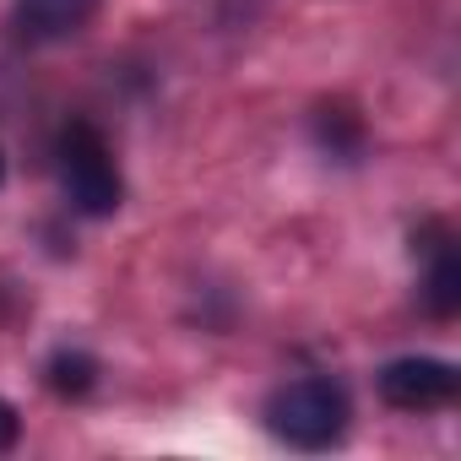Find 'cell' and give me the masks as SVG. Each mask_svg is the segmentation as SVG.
<instances>
[{"label":"cell","mask_w":461,"mask_h":461,"mask_svg":"<svg viewBox=\"0 0 461 461\" xmlns=\"http://www.w3.org/2000/svg\"><path fill=\"white\" fill-rule=\"evenodd\" d=\"M0 179H6V158H0Z\"/></svg>","instance_id":"9c48e42d"},{"label":"cell","mask_w":461,"mask_h":461,"mask_svg":"<svg viewBox=\"0 0 461 461\" xmlns=\"http://www.w3.org/2000/svg\"><path fill=\"white\" fill-rule=\"evenodd\" d=\"M55 174H60L66 201H71L82 217H114L120 201H125L120 163H114L104 131L87 125V120H71V125L55 136Z\"/></svg>","instance_id":"6da1fadb"},{"label":"cell","mask_w":461,"mask_h":461,"mask_svg":"<svg viewBox=\"0 0 461 461\" xmlns=\"http://www.w3.org/2000/svg\"><path fill=\"white\" fill-rule=\"evenodd\" d=\"M348 391L326 375H304V380H288L267 396V429L299 450H326L342 439L348 429Z\"/></svg>","instance_id":"7a4b0ae2"},{"label":"cell","mask_w":461,"mask_h":461,"mask_svg":"<svg viewBox=\"0 0 461 461\" xmlns=\"http://www.w3.org/2000/svg\"><path fill=\"white\" fill-rule=\"evenodd\" d=\"M44 375H50V391H60V396H87V391L98 385V358L82 353V348H60Z\"/></svg>","instance_id":"52a82bcc"},{"label":"cell","mask_w":461,"mask_h":461,"mask_svg":"<svg viewBox=\"0 0 461 461\" xmlns=\"http://www.w3.org/2000/svg\"><path fill=\"white\" fill-rule=\"evenodd\" d=\"M310 131H315V147H321L326 158H337V163H358L364 147H369L364 120H358L348 104H321L315 120H310Z\"/></svg>","instance_id":"8992f818"},{"label":"cell","mask_w":461,"mask_h":461,"mask_svg":"<svg viewBox=\"0 0 461 461\" xmlns=\"http://www.w3.org/2000/svg\"><path fill=\"white\" fill-rule=\"evenodd\" d=\"M17 434H23V418H17V407H12V402H0V456H6V450L17 445Z\"/></svg>","instance_id":"ba28073f"},{"label":"cell","mask_w":461,"mask_h":461,"mask_svg":"<svg viewBox=\"0 0 461 461\" xmlns=\"http://www.w3.org/2000/svg\"><path fill=\"white\" fill-rule=\"evenodd\" d=\"M98 17V0H17L12 28L23 44H66Z\"/></svg>","instance_id":"277c9868"},{"label":"cell","mask_w":461,"mask_h":461,"mask_svg":"<svg viewBox=\"0 0 461 461\" xmlns=\"http://www.w3.org/2000/svg\"><path fill=\"white\" fill-rule=\"evenodd\" d=\"M423 256H429V272H423V304H429V315L450 321V315L461 310V256H456V245H450V234H445L439 222L423 228Z\"/></svg>","instance_id":"5b68a950"},{"label":"cell","mask_w":461,"mask_h":461,"mask_svg":"<svg viewBox=\"0 0 461 461\" xmlns=\"http://www.w3.org/2000/svg\"><path fill=\"white\" fill-rule=\"evenodd\" d=\"M380 396L402 412H434V407H450L456 402V385L461 375L445 364V358H391L380 369Z\"/></svg>","instance_id":"3957f363"}]
</instances>
